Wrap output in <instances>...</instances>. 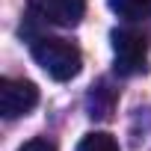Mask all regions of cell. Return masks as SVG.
I'll use <instances>...</instances> for the list:
<instances>
[{"label": "cell", "mask_w": 151, "mask_h": 151, "mask_svg": "<svg viewBox=\"0 0 151 151\" xmlns=\"http://www.w3.org/2000/svg\"><path fill=\"white\" fill-rule=\"evenodd\" d=\"M36 104H39L36 83L18 80V77H3V80H0V113H3L6 119L27 116Z\"/></svg>", "instance_id": "obj_4"}, {"label": "cell", "mask_w": 151, "mask_h": 151, "mask_svg": "<svg viewBox=\"0 0 151 151\" xmlns=\"http://www.w3.org/2000/svg\"><path fill=\"white\" fill-rule=\"evenodd\" d=\"M18 151H56V145L47 139V136H36V139H30V142H24Z\"/></svg>", "instance_id": "obj_7"}, {"label": "cell", "mask_w": 151, "mask_h": 151, "mask_svg": "<svg viewBox=\"0 0 151 151\" xmlns=\"http://www.w3.org/2000/svg\"><path fill=\"white\" fill-rule=\"evenodd\" d=\"M33 59L36 65H42L53 80H71L80 74V65H83V56L80 50L74 47L71 42L65 39H56V36H39L33 42Z\"/></svg>", "instance_id": "obj_1"}, {"label": "cell", "mask_w": 151, "mask_h": 151, "mask_svg": "<svg viewBox=\"0 0 151 151\" xmlns=\"http://www.w3.org/2000/svg\"><path fill=\"white\" fill-rule=\"evenodd\" d=\"M77 151H119V142H116V136H110L104 130H95V133H86L80 139Z\"/></svg>", "instance_id": "obj_6"}, {"label": "cell", "mask_w": 151, "mask_h": 151, "mask_svg": "<svg viewBox=\"0 0 151 151\" xmlns=\"http://www.w3.org/2000/svg\"><path fill=\"white\" fill-rule=\"evenodd\" d=\"M116 74L130 77L148 68V36L139 30H113Z\"/></svg>", "instance_id": "obj_2"}, {"label": "cell", "mask_w": 151, "mask_h": 151, "mask_svg": "<svg viewBox=\"0 0 151 151\" xmlns=\"http://www.w3.org/2000/svg\"><path fill=\"white\" fill-rule=\"evenodd\" d=\"M27 9L42 24L74 27V24H80V18L86 12V0H30Z\"/></svg>", "instance_id": "obj_3"}, {"label": "cell", "mask_w": 151, "mask_h": 151, "mask_svg": "<svg viewBox=\"0 0 151 151\" xmlns=\"http://www.w3.org/2000/svg\"><path fill=\"white\" fill-rule=\"evenodd\" d=\"M110 9L124 21L151 18V0H110Z\"/></svg>", "instance_id": "obj_5"}]
</instances>
